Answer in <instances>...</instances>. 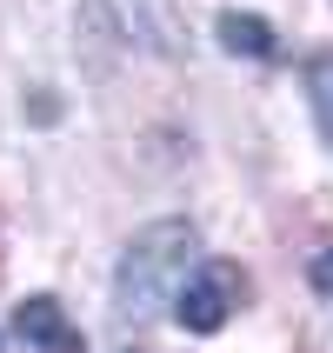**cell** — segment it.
<instances>
[{
    "mask_svg": "<svg viewBox=\"0 0 333 353\" xmlns=\"http://www.w3.org/2000/svg\"><path fill=\"white\" fill-rule=\"evenodd\" d=\"M200 260V227L194 220H147L127 247H120V267H114V314L120 327H154L167 307H174L180 280L194 274Z\"/></svg>",
    "mask_w": 333,
    "mask_h": 353,
    "instance_id": "6da1fadb",
    "label": "cell"
},
{
    "mask_svg": "<svg viewBox=\"0 0 333 353\" xmlns=\"http://www.w3.org/2000/svg\"><path fill=\"white\" fill-rule=\"evenodd\" d=\"M240 294H247V280H240L234 260H194V274L180 280V294L167 314L187 327V334H220L227 320H234Z\"/></svg>",
    "mask_w": 333,
    "mask_h": 353,
    "instance_id": "7a4b0ae2",
    "label": "cell"
},
{
    "mask_svg": "<svg viewBox=\"0 0 333 353\" xmlns=\"http://www.w3.org/2000/svg\"><path fill=\"white\" fill-rule=\"evenodd\" d=\"M87 20H94L100 34H114L120 47L180 54V14H174V0H87Z\"/></svg>",
    "mask_w": 333,
    "mask_h": 353,
    "instance_id": "3957f363",
    "label": "cell"
},
{
    "mask_svg": "<svg viewBox=\"0 0 333 353\" xmlns=\"http://www.w3.org/2000/svg\"><path fill=\"white\" fill-rule=\"evenodd\" d=\"M14 334L27 353H87V334H80L74 320H67V307H60L54 294H27L14 307Z\"/></svg>",
    "mask_w": 333,
    "mask_h": 353,
    "instance_id": "277c9868",
    "label": "cell"
},
{
    "mask_svg": "<svg viewBox=\"0 0 333 353\" xmlns=\"http://www.w3.org/2000/svg\"><path fill=\"white\" fill-rule=\"evenodd\" d=\"M214 34H220V47H227V54H247V60H274V54H280L274 27H267L260 14H240V7H227V14L214 20Z\"/></svg>",
    "mask_w": 333,
    "mask_h": 353,
    "instance_id": "5b68a950",
    "label": "cell"
},
{
    "mask_svg": "<svg viewBox=\"0 0 333 353\" xmlns=\"http://www.w3.org/2000/svg\"><path fill=\"white\" fill-rule=\"evenodd\" d=\"M300 80H307V107H314V127H320V140L333 147V47H327V54H307Z\"/></svg>",
    "mask_w": 333,
    "mask_h": 353,
    "instance_id": "8992f818",
    "label": "cell"
},
{
    "mask_svg": "<svg viewBox=\"0 0 333 353\" xmlns=\"http://www.w3.org/2000/svg\"><path fill=\"white\" fill-rule=\"evenodd\" d=\"M307 280H314V294H320V300H333V247H320V254H314Z\"/></svg>",
    "mask_w": 333,
    "mask_h": 353,
    "instance_id": "52a82bcc",
    "label": "cell"
}]
</instances>
